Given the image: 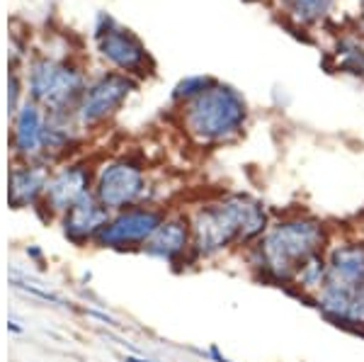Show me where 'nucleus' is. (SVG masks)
Masks as SVG:
<instances>
[{"mask_svg": "<svg viewBox=\"0 0 364 362\" xmlns=\"http://www.w3.org/2000/svg\"><path fill=\"white\" fill-rule=\"evenodd\" d=\"M185 209L192 226V267L240 255L260 241L274 219L269 204L245 190L216 192Z\"/></svg>", "mask_w": 364, "mask_h": 362, "instance_id": "obj_1", "label": "nucleus"}, {"mask_svg": "<svg viewBox=\"0 0 364 362\" xmlns=\"http://www.w3.org/2000/svg\"><path fill=\"white\" fill-rule=\"evenodd\" d=\"M333 236L336 226L318 214L309 209H287L274 214L260 241L243 250L238 258L257 282L287 292L299 267L314 255L326 253Z\"/></svg>", "mask_w": 364, "mask_h": 362, "instance_id": "obj_2", "label": "nucleus"}, {"mask_svg": "<svg viewBox=\"0 0 364 362\" xmlns=\"http://www.w3.org/2000/svg\"><path fill=\"white\" fill-rule=\"evenodd\" d=\"M250 107L243 92L216 80L209 90L180 107V122L187 137L204 149L236 144L248 129Z\"/></svg>", "mask_w": 364, "mask_h": 362, "instance_id": "obj_3", "label": "nucleus"}, {"mask_svg": "<svg viewBox=\"0 0 364 362\" xmlns=\"http://www.w3.org/2000/svg\"><path fill=\"white\" fill-rule=\"evenodd\" d=\"M92 195L107 212H122L136 204H156L149 171L132 156H114L95 166Z\"/></svg>", "mask_w": 364, "mask_h": 362, "instance_id": "obj_4", "label": "nucleus"}, {"mask_svg": "<svg viewBox=\"0 0 364 362\" xmlns=\"http://www.w3.org/2000/svg\"><path fill=\"white\" fill-rule=\"evenodd\" d=\"M85 87V75L63 61L42 58L29 71V97L46 112H75Z\"/></svg>", "mask_w": 364, "mask_h": 362, "instance_id": "obj_5", "label": "nucleus"}, {"mask_svg": "<svg viewBox=\"0 0 364 362\" xmlns=\"http://www.w3.org/2000/svg\"><path fill=\"white\" fill-rule=\"evenodd\" d=\"M168 209L170 207H158V204H136L122 212H112L92 248L112 250V253H141L161 221L166 219Z\"/></svg>", "mask_w": 364, "mask_h": 362, "instance_id": "obj_6", "label": "nucleus"}, {"mask_svg": "<svg viewBox=\"0 0 364 362\" xmlns=\"http://www.w3.org/2000/svg\"><path fill=\"white\" fill-rule=\"evenodd\" d=\"M92 185H95V166L92 163L66 161L63 166L51 171L37 212L42 214L44 221H58V217L68 212L73 204L92 195Z\"/></svg>", "mask_w": 364, "mask_h": 362, "instance_id": "obj_7", "label": "nucleus"}, {"mask_svg": "<svg viewBox=\"0 0 364 362\" xmlns=\"http://www.w3.org/2000/svg\"><path fill=\"white\" fill-rule=\"evenodd\" d=\"M136 85V78L127 73H102L92 83H87L83 97L75 107L78 124L87 132L109 122L134 95Z\"/></svg>", "mask_w": 364, "mask_h": 362, "instance_id": "obj_8", "label": "nucleus"}, {"mask_svg": "<svg viewBox=\"0 0 364 362\" xmlns=\"http://www.w3.org/2000/svg\"><path fill=\"white\" fill-rule=\"evenodd\" d=\"M141 255L168 265L170 270L192 267V226L185 207H170L166 219L156 229Z\"/></svg>", "mask_w": 364, "mask_h": 362, "instance_id": "obj_9", "label": "nucleus"}, {"mask_svg": "<svg viewBox=\"0 0 364 362\" xmlns=\"http://www.w3.org/2000/svg\"><path fill=\"white\" fill-rule=\"evenodd\" d=\"M95 39L100 56L109 61L114 68H119L127 75H144L151 68V58L146 51L144 42L132 32V29L122 27L109 15H100L95 27Z\"/></svg>", "mask_w": 364, "mask_h": 362, "instance_id": "obj_10", "label": "nucleus"}, {"mask_svg": "<svg viewBox=\"0 0 364 362\" xmlns=\"http://www.w3.org/2000/svg\"><path fill=\"white\" fill-rule=\"evenodd\" d=\"M328 258V284L348 292H360L364 284V233L336 229Z\"/></svg>", "mask_w": 364, "mask_h": 362, "instance_id": "obj_11", "label": "nucleus"}, {"mask_svg": "<svg viewBox=\"0 0 364 362\" xmlns=\"http://www.w3.org/2000/svg\"><path fill=\"white\" fill-rule=\"evenodd\" d=\"M109 214L112 212H107L97 202V197L90 195L85 200H80L78 204H73L68 212H63L56 224L61 229V236L66 238L70 246L87 248V246H95L100 231L107 224Z\"/></svg>", "mask_w": 364, "mask_h": 362, "instance_id": "obj_12", "label": "nucleus"}, {"mask_svg": "<svg viewBox=\"0 0 364 362\" xmlns=\"http://www.w3.org/2000/svg\"><path fill=\"white\" fill-rule=\"evenodd\" d=\"M13 149L20 161L46 163V110L37 102H25L15 115Z\"/></svg>", "mask_w": 364, "mask_h": 362, "instance_id": "obj_13", "label": "nucleus"}, {"mask_svg": "<svg viewBox=\"0 0 364 362\" xmlns=\"http://www.w3.org/2000/svg\"><path fill=\"white\" fill-rule=\"evenodd\" d=\"M51 166L44 161H22L10 168L8 202L13 209H37L49 183Z\"/></svg>", "mask_w": 364, "mask_h": 362, "instance_id": "obj_14", "label": "nucleus"}, {"mask_svg": "<svg viewBox=\"0 0 364 362\" xmlns=\"http://www.w3.org/2000/svg\"><path fill=\"white\" fill-rule=\"evenodd\" d=\"M326 284H328V258H326V253H318L299 267L287 292H289L291 297H296V299L311 304V302L316 299V294H318Z\"/></svg>", "mask_w": 364, "mask_h": 362, "instance_id": "obj_15", "label": "nucleus"}, {"mask_svg": "<svg viewBox=\"0 0 364 362\" xmlns=\"http://www.w3.org/2000/svg\"><path fill=\"white\" fill-rule=\"evenodd\" d=\"M338 0H279L284 17H289L299 27H314L331 15Z\"/></svg>", "mask_w": 364, "mask_h": 362, "instance_id": "obj_16", "label": "nucleus"}, {"mask_svg": "<svg viewBox=\"0 0 364 362\" xmlns=\"http://www.w3.org/2000/svg\"><path fill=\"white\" fill-rule=\"evenodd\" d=\"M214 83H216V78H214V75H207V73L187 75V78H182L180 83L173 87V92H170V100L178 105V107H182V105L192 102L195 97L202 95L204 90H209Z\"/></svg>", "mask_w": 364, "mask_h": 362, "instance_id": "obj_17", "label": "nucleus"}, {"mask_svg": "<svg viewBox=\"0 0 364 362\" xmlns=\"http://www.w3.org/2000/svg\"><path fill=\"white\" fill-rule=\"evenodd\" d=\"M338 66L343 73L364 80V46L355 39H345L338 44Z\"/></svg>", "mask_w": 364, "mask_h": 362, "instance_id": "obj_18", "label": "nucleus"}, {"mask_svg": "<svg viewBox=\"0 0 364 362\" xmlns=\"http://www.w3.org/2000/svg\"><path fill=\"white\" fill-rule=\"evenodd\" d=\"M20 80H17V75L13 73L10 75V115H17V110H20Z\"/></svg>", "mask_w": 364, "mask_h": 362, "instance_id": "obj_19", "label": "nucleus"}, {"mask_svg": "<svg viewBox=\"0 0 364 362\" xmlns=\"http://www.w3.org/2000/svg\"><path fill=\"white\" fill-rule=\"evenodd\" d=\"M202 355H207L209 362H236L233 358H228L226 353H221L219 346H209L207 350H202Z\"/></svg>", "mask_w": 364, "mask_h": 362, "instance_id": "obj_20", "label": "nucleus"}, {"mask_svg": "<svg viewBox=\"0 0 364 362\" xmlns=\"http://www.w3.org/2000/svg\"><path fill=\"white\" fill-rule=\"evenodd\" d=\"M357 336H364V284L357 294Z\"/></svg>", "mask_w": 364, "mask_h": 362, "instance_id": "obj_21", "label": "nucleus"}, {"mask_svg": "<svg viewBox=\"0 0 364 362\" xmlns=\"http://www.w3.org/2000/svg\"><path fill=\"white\" fill-rule=\"evenodd\" d=\"M122 362H163V360H154V358H144V355H124Z\"/></svg>", "mask_w": 364, "mask_h": 362, "instance_id": "obj_22", "label": "nucleus"}, {"mask_svg": "<svg viewBox=\"0 0 364 362\" xmlns=\"http://www.w3.org/2000/svg\"><path fill=\"white\" fill-rule=\"evenodd\" d=\"M355 3H360V5H362V8H364V0H355Z\"/></svg>", "mask_w": 364, "mask_h": 362, "instance_id": "obj_23", "label": "nucleus"}, {"mask_svg": "<svg viewBox=\"0 0 364 362\" xmlns=\"http://www.w3.org/2000/svg\"><path fill=\"white\" fill-rule=\"evenodd\" d=\"M362 338H364V336H362Z\"/></svg>", "mask_w": 364, "mask_h": 362, "instance_id": "obj_24", "label": "nucleus"}]
</instances>
